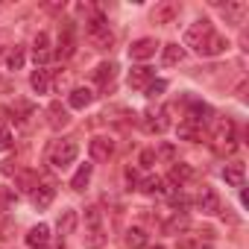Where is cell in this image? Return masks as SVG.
<instances>
[{
	"label": "cell",
	"instance_id": "484cf974",
	"mask_svg": "<svg viewBox=\"0 0 249 249\" xmlns=\"http://www.w3.org/2000/svg\"><path fill=\"white\" fill-rule=\"evenodd\" d=\"M24 62H27V47H24V44H15V47L9 50V56H6L9 71H21V68H24Z\"/></svg>",
	"mask_w": 249,
	"mask_h": 249
},
{
	"label": "cell",
	"instance_id": "2e32d148",
	"mask_svg": "<svg viewBox=\"0 0 249 249\" xmlns=\"http://www.w3.org/2000/svg\"><path fill=\"white\" fill-rule=\"evenodd\" d=\"M50 56H53V50H50V36H47V33H38L36 41H33V59H36V65H44Z\"/></svg>",
	"mask_w": 249,
	"mask_h": 249
},
{
	"label": "cell",
	"instance_id": "4fadbf2b",
	"mask_svg": "<svg viewBox=\"0 0 249 249\" xmlns=\"http://www.w3.org/2000/svg\"><path fill=\"white\" fill-rule=\"evenodd\" d=\"M68 123H71V111L62 108V103H50V108H47V126L50 129H62V126H68Z\"/></svg>",
	"mask_w": 249,
	"mask_h": 249
},
{
	"label": "cell",
	"instance_id": "d6a6232c",
	"mask_svg": "<svg viewBox=\"0 0 249 249\" xmlns=\"http://www.w3.org/2000/svg\"><path fill=\"white\" fill-rule=\"evenodd\" d=\"M15 191L12 188H0V211H9L12 205H15Z\"/></svg>",
	"mask_w": 249,
	"mask_h": 249
},
{
	"label": "cell",
	"instance_id": "7a4b0ae2",
	"mask_svg": "<svg viewBox=\"0 0 249 249\" xmlns=\"http://www.w3.org/2000/svg\"><path fill=\"white\" fill-rule=\"evenodd\" d=\"M76 156H79V144L76 141H56L53 147H50V164L56 167V170H65V167H71L73 161H76Z\"/></svg>",
	"mask_w": 249,
	"mask_h": 249
},
{
	"label": "cell",
	"instance_id": "7bdbcfd3",
	"mask_svg": "<svg viewBox=\"0 0 249 249\" xmlns=\"http://www.w3.org/2000/svg\"><path fill=\"white\" fill-rule=\"evenodd\" d=\"M156 249H164V246H156Z\"/></svg>",
	"mask_w": 249,
	"mask_h": 249
},
{
	"label": "cell",
	"instance_id": "5bb4252c",
	"mask_svg": "<svg viewBox=\"0 0 249 249\" xmlns=\"http://www.w3.org/2000/svg\"><path fill=\"white\" fill-rule=\"evenodd\" d=\"M114 76H117V65H114V62H103V65H97V68L91 71V79H94L97 85H103V88H108V85L114 82Z\"/></svg>",
	"mask_w": 249,
	"mask_h": 249
},
{
	"label": "cell",
	"instance_id": "3957f363",
	"mask_svg": "<svg viewBox=\"0 0 249 249\" xmlns=\"http://www.w3.org/2000/svg\"><path fill=\"white\" fill-rule=\"evenodd\" d=\"M211 141H214V150H217V153H234L237 138H234V123H231L229 117H226V120H220L217 126H214Z\"/></svg>",
	"mask_w": 249,
	"mask_h": 249
},
{
	"label": "cell",
	"instance_id": "603a6c76",
	"mask_svg": "<svg viewBox=\"0 0 249 249\" xmlns=\"http://www.w3.org/2000/svg\"><path fill=\"white\" fill-rule=\"evenodd\" d=\"M53 196H56V188H53V185H38V188L33 191V205H36L38 211H44V208H50Z\"/></svg>",
	"mask_w": 249,
	"mask_h": 249
},
{
	"label": "cell",
	"instance_id": "d6986e66",
	"mask_svg": "<svg viewBox=\"0 0 249 249\" xmlns=\"http://www.w3.org/2000/svg\"><path fill=\"white\" fill-rule=\"evenodd\" d=\"M30 85H33L36 94H50V88H53V82H50V71H47V68H36V71L30 73Z\"/></svg>",
	"mask_w": 249,
	"mask_h": 249
},
{
	"label": "cell",
	"instance_id": "74e56055",
	"mask_svg": "<svg viewBox=\"0 0 249 249\" xmlns=\"http://www.w3.org/2000/svg\"><path fill=\"white\" fill-rule=\"evenodd\" d=\"M12 147V135H9V129H0V153H6Z\"/></svg>",
	"mask_w": 249,
	"mask_h": 249
},
{
	"label": "cell",
	"instance_id": "83f0119b",
	"mask_svg": "<svg viewBox=\"0 0 249 249\" xmlns=\"http://www.w3.org/2000/svg\"><path fill=\"white\" fill-rule=\"evenodd\" d=\"M147 243H150V237H147L144 229L135 226V229L126 231V246H129V249H147Z\"/></svg>",
	"mask_w": 249,
	"mask_h": 249
},
{
	"label": "cell",
	"instance_id": "7c38bea8",
	"mask_svg": "<svg viewBox=\"0 0 249 249\" xmlns=\"http://www.w3.org/2000/svg\"><path fill=\"white\" fill-rule=\"evenodd\" d=\"M208 120H211V106H205L199 100H191V106H188V123H194L196 129H202V123H208Z\"/></svg>",
	"mask_w": 249,
	"mask_h": 249
},
{
	"label": "cell",
	"instance_id": "4dcf8cb0",
	"mask_svg": "<svg viewBox=\"0 0 249 249\" xmlns=\"http://www.w3.org/2000/svg\"><path fill=\"white\" fill-rule=\"evenodd\" d=\"M182 229H188V217L176 211V217L164 223V231H167V234H176V231H182Z\"/></svg>",
	"mask_w": 249,
	"mask_h": 249
},
{
	"label": "cell",
	"instance_id": "44dd1931",
	"mask_svg": "<svg viewBox=\"0 0 249 249\" xmlns=\"http://www.w3.org/2000/svg\"><path fill=\"white\" fill-rule=\"evenodd\" d=\"M91 103H94V91L91 88H73L68 94V106L71 108H88Z\"/></svg>",
	"mask_w": 249,
	"mask_h": 249
},
{
	"label": "cell",
	"instance_id": "6da1fadb",
	"mask_svg": "<svg viewBox=\"0 0 249 249\" xmlns=\"http://www.w3.org/2000/svg\"><path fill=\"white\" fill-rule=\"evenodd\" d=\"M85 36H88V41L97 50H111V44H114V36H111V30H108L103 15H94V18L85 21Z\"/></svg>",
	"mask_w": 249,
	"mask_h": 249
},
{
	"label": "cell",
	"instance_id": "8d00e7d4",
	"mask_svg": "<svg viewBox=\"0 0 249 249\" xmlns=\"http://www.w3.org/2000/svg\"><path fill=\"white\" fill-rule=\"evenodd\" d=\"M159 159H156V150H144L141 153V167H153Z\"/></svg>",
	"mask_w": 249,
	"mask_h": 249
},
{
	"label": "cell",
	"instance_id": "d4e9b609",
	"mask_svg": "<svg viewBox=\"0 0 249 249\" xmlns=\"http://www.w3.org/2000/svg\"><path fill=\"white\" fill-rule=\"evenodd\" d=\"M182 59H185V50H182L179 44H164V47H161V62H164L167 68L179 65Z\"/></svg>",
	"mask_w": 249,
	"mask_h": 249
},
{
	"label": "cell",
	"instance_id": "1f68e13d",
	"mask_svg": "<svg viewBox=\"0 0 249 249\" xmlns=\"http://www.w3.org/2000/svg\"><path fill=\"white\" fill-rule=\"evenodd\" d=\"M141 191L150 194V196H156V194H161L164 188H161V179H159V176H147V179L141 182Z\"/></svg>",
	"mask_w": 249,
	"mask_h": 249
},
{
	"label": "cell",
	"instance_id": "4316f807",
	"mask_svg": "<svg viewBox=\"0 0 249 249\" xmlns=\"http://www.w3.org/2000/svg\"><path fill=\"white\" fill-rule=\"evenodd\" d=\"M191 176H194V167H191V164H185V161H179V164H173V167H170V182H173V185H185Z\"/></svg>",
	"mask_w": 249,
	"mask_h": 249
},
{
	"label": "cell",
	"instance_id": "f1b7e54d",
	"mask_svg": "<svg viewBox=\"0 0 249 249\" xmlns=\"http://www.w3.org/2000/svg\"><path fill=\"white\" fill-rule=\"evenodd\" d=\"M82 240H85V249H103L106 246V231L103 229H85Z\"/></svg>",
	"mask_w": 249,
	"mask_h": 249
},
{
	"label": "cell",
	"instance_id": "277c9868",
	"mask_svg": "<svg viewBox=\"0 0 249 249\" xmlns=\"http://www.w3.org/2000/svg\"><path fill=\"white\" fill-rule=\"evenodd\" d=\"M73 53H76V24H73V21H62V24H59L56 56H59V59H71Z\"/></svg>",
	"mask_w": 249,
	"mask_h": 249
},
{
	"label": "cell",
	"instance_id": "d590c367",
	"mask_svg": "<svg viewBox=\"0 0 249 249\" xmlns=\"http://www.w3.org/2000/svg\"><path fill=\"white\" fill-rule=\"evenodd\" d=\"M18 182H21V188H24V191H36V188H38V182H36V176H33V173H21V176H18Z\"/></svg>",
	"mask_w": 249,
	"mask_h": 249
},
{
	"label": "cell",
	"instance_id": "b9f144b4",
	"mask_svg": "<svg viewBox=\"0 0 249 249\" xmlns=\"http://www.w3.org/2000/svg\"><path fill=\"white\" fill-rule=\"evenodd\" d=\"M0 94H15V85L9 79H0Z\"/></svg>",
	"mask_w": 249,
	"mask_h": 249
},
{
	"label": "cell",
	"instance_id": "cb8c5ba5",
	"mask_svg": "<svg viewBox=\"0 0 249 249\" xmlns=\"http://www.w3.org/2000/svg\"><path fill=\"white\" fill-rule=\"evenodd\" d=\"M91 173H94V167L91 164H79V170L73 173V179H71V188L76 191V194H82L85 188H88V182H91Z\"/></svg>",
	"mask_w": 249,
	"mask_h": 249
},
{
	"label": "cell",
	"instance_id": "e575fe53",
	"mask_svg": "<svg viewBox=\"0 0 249 249\" xmlns=\"http://www.w3.org/2000/svg\"><path fill=\"white\" fill-rule=\"evenodd\" d=\"M164 91H167V82H164V79H156V82H153V85H150V88H147L144 94H147L150 100H156V97H161Z\"/></svg>",
	"mask_w": 249,
	"mask_h": 249
},
{
	"label": "cell",
	"instance_id": "5b68a950",
	"mask_svg": "<svg viewBox=\"0 0 249 249\" xmlns=\"http://www.w3.org/2000/svg\"><path fill=\"white\" fill-rule=\"evenodd\" d=\"M211 33H214V24H211L208 18H199V21H194V24L185 30V44L196 53V50L205 44V38H208Z\"/></svg>",
	"mask_w": 249,
	"mask_h": 249
},
{
	"label": "cell",
	"instance_id": "ab89813d",
	"mask_svg": "<svg viewBox=\"0 0 249 249\" xmlns=\"http://www.w3.org/2000/svg\"><path fill=\"white\" fill-rule=\"evenodd\" d=\"M9 44H12V36H9L6 30H0V56H3V50H6Z\"/></svg>",
	"mask_w": 249,
	"mask_h": 249
},
{
	"label": "cell",
	"instance_id": "30bf717a",
	"mask_svg": "<svg viewBox=\"0 0 249 249\" xmlns=\"http://www.w3.org/2000/svg\"><path fill=\"white\" fill-rule=\"evenodd\" d=\"M159 47H161V44H159L156 38H138V41H132V47H129V59H132V62H147V59L156 56Z\"/></svg>",
	"mask_w": 249,
	"mask_h": 249
},
{
	"label": "cell",
	"instance_id": "f35d334b",
	"mask_svg": "<svg viewBox=\"0 0 249 249\" xmlns=\"http://www.w3.org/2000/svg\"><path fill=\"white\" fill-rule=\"evenodd\" d=\"M159 156H161V159H167V161H170V159H173V156H176V150H173V147H170V144H161V150H159V153H156V159H159Z\"/></svg>",
	"mask_w": 249,
	"mask_h": 249
},
{
	"label": "cell",
	"instance_id": "ffe728a7",
	"mask_svg": "<svg viewBox=\"0 0 249 249\" xmlns=\"http://www.w3.org/2000/svg\"><path fill=\"white\" fill-rule=\"evenodd\" d=\"M47 240H50V226H44V223H38V226H33V229L27 231V243H30L33 249H44Z\"/></svg>",
	"mask_w": 249,
	"mask_h": 249
},
{
	"label": "cell",
	"instance_id": "8fae6325",
	"mask_svg": "<svg viewBox=\"0 0 249 249\" xmlns=\"http://www.w3.org/2000/svg\"><path fill=\"white\" fill-rule=\"evenodd\" d=\"M88 153H91V159H94V161H108V159H111V153H114V141H111V138H106V135H97V138H91Z\"/></svg>",
	"mask_w": 249,
	"mask_h": 249
},
{
	"label": "cell",
	"instance_id": "e0dca14e",
	"mask_svg": "<svg viewBox=\"0 0 249 249\" xmlns=\"http://www.w3.org/2000/svg\"><path fill=\"white\" fill-rule=\"evenodd\" d=\"M196 205H199L202 214H220V196H217V191L214 188H202Z\"/></svg>",
	"mask_w": 249,
	"mask_h": 249
},
{
	"label": "cell",
	"instance_id": "60d3db41",
	"mask_svg": "<svg viewBox=\"0 0 249 249\" xmlns=\"http://www.w3.org/2000/svg\"><path fill=\"white\" fill-rule=\"evenodd\" d=\"M126 182L135 188V185H141V179H138V170H132V167H126Z\"/></svg>",
	"mask_w": 249,
	"mask_h": 249
},
{
	"label": "cell",
	"instance_id": "7402d4cb",
	"mask_svg": "<svg viewBox=\"0 0 249 249\" xmlns=\"http://www.w3.org/2000/svg\"><path fill=\"white\" fill-rule=\"evenodd\" d=\"M243 176H246V170H243L240 161H231V164L223 167V179H226V185H231V188H243Z\"/></svg>",
	"mask_w": 249,
	"mask_h": 249
},
{
	"label": "cell",
	"instance_id": "9c48e42d",
	"mask_svg": "<svg viewBox=\"0 0 249 249\" xmlns=\"http://www.w3.org/2000/svg\"><path fill=\"white\" fill-rule=\"evenodd\" d=\"M226 50H229V38H226V36H220V33L214 30V33L205 38V44L196 50V56H208V59H214V56H223Z\"/></svg>",
	"mask_w": 249,
	"mask_h": 249
},
{
	"label": "cell",
	"instance_id": "8992f818",
	"mask_svg": "<svg viewBox=\"0 0 249 249\" xmlns=\"http://www.w3.org/2000/svg\"><path fill=\"white\" fill-rule=\"evenodd\" d=\"M211 3L223 12V18H226V24H234V27H240L243 24V15L249 12V6L243 3V0H211Z\"/></svg>",
	"mask_w": 249,
	"mask_h": 249
},
{
	"label": "cell",
	"instance_id": "836d02e7",
	"mask_svg": "<svg viewBox=\"0 0 249 249\" xmlns=\"http://www.w3.org/2000/svg\"><path fill=\"white\" fill-rule=\"evenodd\" d=\"M179 138H188V141H196V138H199V129L194 126V123H188V120H185V123H182V126H179Z\"/></svg>",
	"mask_w": 249,
	"mask_h": 249
},
{
	"label": "cell",
	"instance_id": "9a60e30c",
	"mask_svg": "<svg viewBox=\"0 0 249 249\" xmlns=\"http://www.w3.org/2000/svg\"><path fill=\"white\" fill-rule=\"evenodd\" d=\"M167 126H170L167 108H161V111H147V114H144V129H147V132H164Z\"/></svg>",
	"mask_w": 249,
	"mask_h": 249
},
{
	"label": "cell",
	"instance_id": "52a82bcc",
	"mask_svg": "<svg viewBox=\"0 0 249 249\" xmlns=\"http://www.w3.org/2000/svg\"><path fill=\"white\" fill-rule=\"evenodd\" d=\"M153 82H156V71H153L150 65H138V68H132L129 76H126V85H129L132 91H141V94H144Z\"/></svg>",
	"mask_w": 249,
	"mask_h": 249
},
{
	"label": "cell",
	"instance_id": "f546056e",
	"mask_svg": "<svg viewBox=\"0 0 249 249\" xmlns=\"http://www.w3.org/2000/svg\"><path fill=\"white\" fill-rule=\"evenodd\" d=\"M85 229H103V211L97 205L85 208Z\"/></svg>",
	"mask_w": 249,
	"mask_h": 249
},
{
	"label": "cell",
	"instance_id": "ba28073f",
	"mask_svg": "<svg viewBox=\"0 0 249 249\" xmlns=\"http://www.w3.org/2000/svg\"><path fill=\"white\" fill-rule=\"evenodd\" d=\"M179 3L176 0H161V3H156L153 6V12H150V21L153 24H161V27H167V24H173L176 18H179Z\"/></svg>",
	"mask_w": 249,
	"mask_h": 249
},
{
	"label": "cell",
	"instance_id": "ac0fdd59",
	"mask_svg": "<svg viewBox=\"0 0 249 249\" xmlns=\"http://www.w3.org/2000/svg\"><path fill=\"white\" fill-rule=\"evenodd\" d=\"M76 223H79V214H76L73 208H65V211L56 217V229H59V234H62V237L73 234V231H76Z\"/></svg>",
	"mask_w": 249,
	"mask_h": 249
}]
</instances>
